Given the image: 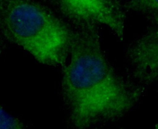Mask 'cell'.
Here are the masks:
<instances>
[{"label": "cell", "instance_id": "obj_1", "mask_svg": "<svg viewBox=\"0 0 158 129\" xmlns=\"http://www.w3.org/2000/svg\"><path fill=\"white\" fill-rule=\"evenodd\" d=\"M69 60L63 67L62 93L69 120L84 129L117 120L136 103L139 87L116 73L101 48L98 25H71Z\"/></svg>", "mask_w": 158, "mask_h": 129}, {"label": "cell", "instance_id": "obj_2", "mask_svg": "<svg viewBox=\"0 0 158 129\" xmlns=\"http://www.w3.org/2000/svg\"><path fill=\"white\" fill-rule=\"evenodd\" d=\"M0 23L5 38L39 62L65 66L73 31L50 9L31 0H0Z\"/></svg>", "mask_w": 158, "mask_h": 129}, {"label": "cell", "instance_id": "obj_3", "mask_svg": "<svg viewBox=\"0 0 158 129\" xmlns=\"http://www.w3.org/2000/svg\"><path fill=\"white\" fill-rule=\"evenodd\" d=\"M71 25L92 24L108 27L123 40L126 14L120 0H43Z\"/></svg>", "mask_w": 158, "mask_h": 129}, {"label": "cell", "instance_id": "obj_4", "mask_svg": "<svg viewBox=\"0 0 158 129\" xmlns=\"http://www.w3.org/2000/svg\"><path fill=\"white\" fill-rule=\"evenodd\" d=\"M130 44L126 57L132 74L144 83L158 80V20Z\"/></svg>", "mask_w": 158, "mask_h": 129}, {"label": "cell", "instance_id": "obj_5", "mask_svg": "<svg viewBox=\"0 0 158 129\" xmlns=\"http://www.w3.org/2000/svg\"><path fill=\"white\" fill-rule=\"evenodd\" d=\"M124 6L126 11L142 14L150 23L158 20V0H130Z\"/></svg>", "mask_w": 158, "mask_h": 129}, {"label": "cell", "instance_id": "obj_6", "mask_svg": "<svg viewBox=\"0 0 158 129\" xmlns=\"http://www.w3.org/2000/svg\"><path fill=\"white\" fill-rule=\"evenodd\" d=\"M1 129H23V124L18 119L10 115L3 109H1Z\"/></svg>", "mask_w": 158, "mask_h": 129}]
</instances>
